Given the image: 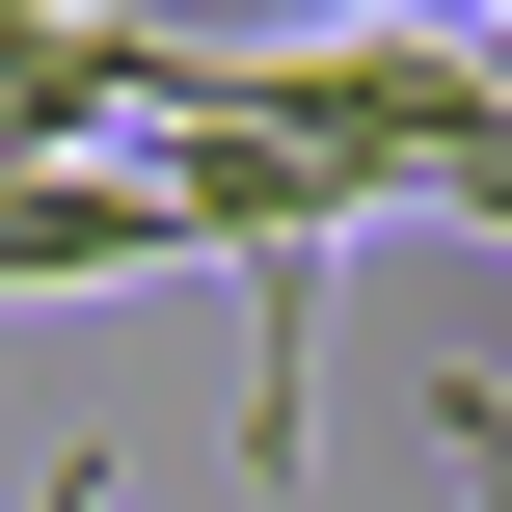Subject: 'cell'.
Returning <instances> with one entry per match:
<instances>
[{"label":"cell","instance_id":"2","mask_svg":"<svg viewBox=\"0 0 512 512\" xmlns=\"http://www.w3.org/2000/svg\"><path fill=\"white\" fill-rule=\"evenodd\" d=\"M135 108H162V54L108 0H0V162H108Z\"/></svg>","mask_w":512,"mask_h":512},{"label":"cell","instance_id":"4","mask_svg":"<svg viewBox=\"0 0 512 512\" xmlns=\"http://www.w3.org/2000/svg\"><path fill=\"white\" fill-rule=\"evenodd\" d=\"M432 486H459V512H512V405H486V378H432Z\"/></svg>","mask_w":512,"mask_h":512},{"label":"cell","instance_id":"6","mask_svg":"<svg viewBox=\"0 0 512 512\" xmlns=\"http://www.w3.org/2000/svg\"><path fill=\"white\" fill-rule=\"evenodd\" d=\"M27 512H108V459H54V486H27Z\"/></svg>","mask_w":512,"mask_h":512},{"label":"cell","instance_id":"5","mask_svg":"<svg viewBox=\"0 0 512 512\" xmlns=\"http://www.w3.org/2000/svg\"><path fill=\"white\" fill-rule=\"evenodd\" d=\"M432 378H486V405H512V270H459V351H432Z\"/></svg>","mask_w":512,"mask_h":512},{"label":"cell","instance_id":"3","mask_svg":"<svg viewBox=\"0 0 512 512\" xmlns=\"http://www.w3.org/2000/svg\"><path fill=\"white\" fill-rule=\"evenodd\" d=\"M297 27H378V0H135V54H162V81H216V54H297Z\"/></svg>","mask_w":512,"mask_h":512},{"label":"cell","instance_id":"1","mask_svg":"<svg viewBox=\"0 0 512 512\" xmlns=\"http://www.w3.org/2000/svg\"><path fill=\"white\" fill-rule=\"evenodd\" d=\"M135 270H189L162 189H135V135L108 162H0V297H135Z\"/></svg>","mask_w":512,"mask_h":512}]
</instances>
